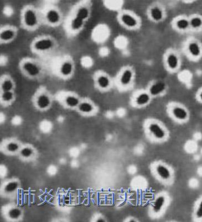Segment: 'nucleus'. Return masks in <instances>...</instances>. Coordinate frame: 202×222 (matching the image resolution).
<instances>
[{
    "instance_id": "obj_11",
    "label": "nucleus",
    "mask_w": 202,
    "mask_h": 222,
    "mask_svg": "<svg viewBox=\"0 0 202 222\" xmlns=\"http://www.w3.org/2000/svg\"><path fill=\"white\" fill-rule=\"evenodd\" d=\"M146 15L151 22L156 24H161L167 18L166 8L161 3H152L147 8Z\"/></svg>"
},
{
    "instance_id": "obj_32",
    "label": "nucleus",
    "mask_w": 202,
    "mask_h": 222,
    "mask_svg": "<svg viewBox=\"0 0 202 222\" xmlns=\"http://www.w3.org/2000/svg\"><path fill=\"white\" fill-rule=\"evenodd\" d=\"M198 98H199L200 100H201L202 101V90L199 92V93L198 94Z\"/></svg>"
},
{
    "instance_id": "obj_12",
    "label": "nucleus",
    "mask_w": 202,
    "mask_h": 222,
    "mask_svg": "<svg viewBox=\"0 0 202 222\" xmlns=\"http://www.w3.org/2000/svg\"><path fill=\"white\" fill-rule=\"evenodd\" d=\"M93 81L95 88L101 92H108L113 86V79L110 75L104 71H97L95 72Z\"/></svg>"
},
{
    "instance_id": "obj_9",
    "label": "nucleus",
    "mask_w": 202,
    "mask_h": 222,
    "mask_svg": "<svg viewBox=\"0 0 202 222\" xmlns=\"http://www.w3.org/2000/svg\"><path fill=\"white\" fill-rule=\"evenodd\" d=\"M75 71V63L72 57L65 56L59 62L57 73L61 79L68 80L72 77Z\"/></svg>"
},
{
    "instance_id": "obj_4",
    "label": "nucleus",
    "mask_w": 202,
    "mask_h": 222,
    "mask_svg": "<svg viewBox=\"0 0 202 222\" xmlns=\"http://www.w3.org/2000/svg\"><path fill=\"white\" fill-rule=\"evenodd\" d=\"M57 39L49 34H42L32 41L30 48L37 55H45L54 51L58 47Z\"/></svg>"
},
{
    "instance_id": "obj_18",
    "label": "nucleus",
    "mask_w": 202,
    "mask_h": 222,
    "mask_svg": "<svg viewBox=\"0 0 202 222\" xmlns=\"http://www.w3.org/2000/svg\"><path fill=\"white\" fill-rule=\"evenodd\" d=\"M168 203V197L164 193H160L156 196L150 208V213L153 216L159 215L166 208Z\"/></svg>"
},
{
    "instance_id": "obj_22",
    "label": "nucleus",
    "mask_w": 202,
    "mask_h": 222,
    "mask_svg": "<svg viewBox=\"0 0 202 222\" xmlns=\"http://www.w3.org/2000/svg\"><path fill=\"white\" fill-rule=\"evenodd\" d=\"M185 50L188 55L192 58H198L202 54V48L200 44L193 40L189 41L186 44Z\"/></svg>"
},
{
    "instance_id": "obj_1",
    "label": "nucleus",
    "mask_w": 202,
    "mask_h": 222,
    "mask_svg": "<svg viewBox=\"0 0 202 222\" xmlns=\"http://www.w3.org/2000/svg\"><path fill=\"white\" fill-rule=\"evenodd\" d=\"M92 3L89 1H79L75 5L67 22V29L72 34L82 31L91 17Z\"/></svg>"
},
{
    "instance_id": "obj_17",
    "label": "nucleus",
    "mask_w": 202,
    "mask_h": 222,
    "mask_svg": "<svg viewBox=\"0 0 202 222\" xmlns=\"http://www.w3.org/2000/svg\"><path fill=\"white\" fill-rule=\"evenodd\" d=\"M153 171L157 178L164 182H169L172 179L173 174L170 168L162 162H156L153 165Z\"/></svg>"
},
{
    "instance_id": "obj_19",
    "label": "nucleus",
    "mask_w": 202,
    "mask_h": 222,
    "mask_svg": "<svg viewBox=\"0 0 202 222\" xmlns=\"http://www.w3.org/2000/svg\"><path fill=\"white\" fill-rule=\"evenodd\" d=\"M35 98V103L38 108L43 110L48 108L51 106V96L48 91L44 88L39 89Z\"/></svg>"
},
{
    "instance_id": "obj_5",
    "label": "nucleus",
    "mask_w": 202,
    "mask_h": 222,
    "mask_svg": "<svg viewBox=\"0 0 202 222\" xmlns=\"http://www.w3.org/2000/svg\"><path fill=\"white\" fill-rule=\"evenodd\" d=\"M117 20L123 28L129 31H137L142 26L141 17L130 10H121L118 12Z\"/></svg>"
},
{
    "instance_id": "obj_27",
    "label": "nucleus",
    "mask_w": 202,
    "mask_h": 222,
    "mask_svg": "<svg viewBox=\"0 0 202 222\" xmlns=\"http://www.w3.org/2000/svg\"><path fill=\"white\" fill-rule=\"evenodd\" d=\"M195 217L198 219H202V199L200 200L195 212Z\"/></svg>"
},
{
    "instance_id": "obj_24",
    "label": "nucleus",
    "mask_w": 202,
    "mask_h": 222,
    "mask_svg": "<svg viewBox=\"0 0 202 222\" xmlns=\"http://www.w3.org/2000/svg\"><path fill=\"white\" fill-rule=\"evenodd\" d=\"M78 111L82 114H90L94 113L96 110V107L92 102L89 101H83L80 102L77 107Z\"/></svg>"
},
{
    "instance_id": "obj_28",
    "label": "nucleus",
    "mask_w": 202,
    "mask_h": 222,
    "mask_svg": "<svg viewBox=\"0 0 202 222\" xmlns=\"http://www.w3.org/2000/svg\"><path fill=\"white\" fill-rule=\"evenodd\" d=\"M17 182H10L9 183L7 184V186L5 187V191L7 192H12L13 191H15L17 188Z\"/></svg>"
},
{
    "instance_id": "obj_14",
    "label": "nucleus",
    "mask_w": 202,
    "mask_h": 222,
    "mask_svg": "<svg viewBox=\"0 0 202 222\" xmlns=\"http://www.w3.org/2000/svg\"><path fill=\"white\" fill-rule=\"evenodd\" d=\"M169 89V85L164 80L156 79L150 81L146 89L152 98L161 97L166 94Z\"/></svg>"
},
{
    "instance_id": "obj_25",
    "label": "nucleus",
    "mask_w": 202,
    "mask_h": 222,
    "mask_svg": "<svg viewBox=\"0 0 202 222\" xmlns=\"http://www.w3.org/2000/svg\"><path fill=\"white\" fill-rule=\"evenodd\" d=\"M189 19L190 29H200L202 27V18L198 16H194Z\"/></svg>"
},
{
    "instance_id": "obj_7",
    "label": "nucleus",
    "mask_w": 202,
    "mask_h": 222,
    "mask_svg": "<svg viewBox=\"0 0 202 222\" xmlns=\"http://www.w3.org/2000/svg\"><path fill=\"white\" fill-rule=\"evenodd\" d=\"M144 127L147 135L154 140L163 141L168 137L169 133L166 127L156 119H148L144 122Z\"/></svg>"
},
{
    "instance_id": "obj_8",
    "label": "nucleus",
    "mask_w": 202,
    "mask_h": 222,
    "mask_svg": "<svg viewBox=\"0 0 202 222\" xmlns=\"http://www.w3.org/2000/svg\"><path fill=\"white\" fill-rule=\"evenodd\" d=\"M164 66L166 71L171 73L178 72L181 66L180 55L175 48H168L164 53L163 58Z\"/></svg>"
},
{
    "instance_id": "obj_6",
    "label": "nucleus",
    "mask_w": 202,
    "mask_h": 222,
    "mask_svg": "<svg viewBox=\"0 0 202 222\" xmlns=\"http://www.w3.org/2000/svg\"><path fill=\"white\" fill-rule=\"evenodd\" d=\"M136 75V71L132 66H123L116 75V85L121 89L126 90L131 88L134 85Z\"/></svg>"
},
{
    "instance_id": "obj_16",
    "label": "nucleus",
    "mask_w": 202,
    "mask_h": 222,
    "mask_svg": "<svg viewBox=\"0 0 202 222\" xmlns=\"http://www.w3.org/2000/svg\"><path fill=\"white\" fill-rule=\"evenodd\" d=\"M152 99V97L146 89H141L137 91L133 95L132 103L136 108H142L148 106Z\"/></svg>"
},
{
    "instance_id": "obj_10",
    "label": "nucleus",
    "mask_w": 202,
    "mask_h": 222,
    "mask_svg": "<svg viewBox=\"0 0 202 222\" xmlns=\"http://www.w3.org/2000/svg\"><path fill=\"white\" fill-rule=\"evenodd\" d=\"M42 20L49 26L57 27L63 22V16L61 10L55 6L46 8L42 12Z\"/></svg>"
},
{
    "instance_id": "obj_13",
    "label": "nucleus",
    "mask_w": 202,
    "mask_h": 222,
    "mask_svg": "<svg viewBox=\"0 0 202 222\" xmlns=\"http://www.w3.org/2000/svg\"><path fill=\"white\" fill-rule=\"evenodd\" d=\"M169 116L173 121L179 123H183L187 121L189 113L187 109L182 104L176 102L169 103L167 108Z\"/></svg>"
},
{
    "instance_id": "obj_31",
    "label": "nucleus",
    "mask_w": 202,
    "mask_h": 222,
    "mask_svg": "<svg viewBox=\"0 0 202 222\" xmlns=\"http://www.w3.org/2000/svg\"><path fill=\"white\" fill-rule=\"evenodd\" d=\"M18 149V145L15 143H10L8 145V150L10 152H15Z\"/></svg>"
},
{
    "instance_id": "obj_26",
    "label": "nucleus",
    "mask_w": 202,
    "mask_h": 222,
    "mask_svg": "<svg viewBox=\"0 0 202 222\" xmlns=\"http://www.w3.org/2000/svg\"><path fill=\"white\" fill-rule=\"evenodd\" d=\"M15 96L14 91L1 92V101L3 103H10L13 101Z\"/></svg>"
},
{
    "instance_id": "obj_15",
    "label": "nucleus",
    "mask_w": 202,
    "mask_h": 222,
    "mask_svg": "<svg viewBox=\"0 0 202 222\" xmlns=\"http://www.w3.org/2000/svg\"><path fill=\"white\" fill-rule=\"evenodd\" d=\"M18 30L16 27L6 24L1 27L0 29V43L8 44L15 41L18 36Z\"/></svg>"
},
{
    "instance_id": "obj_3",
    "label": "nucleus",
    "mask_w": 202,
    "mask_h": 222,
    "mask_svg": "<svg viewBox=\"0 0 202 222\" xmlns=\"http://www.w3.org/2000/svg\"><path fill=\"white\" fill-rule=\"evenodd\" d=\"M18 67L22 75L30 80H39L44 75V69L42 63L31 57L22 58L19 61Z\"/></svg>"
},
{
    "instance_id": "obj_2",
    "label": "nucleus",
    "mask_w": 202,
    "mask_h": 222,
    "mask_svg": "<svg viewBox=\"0 0 202 222\" xmlns=\"http://www.w3.org/2000/svg\"><path fill=\"white\" fill-rule=\"evenodd\" d=\"M42 21V12L33 5H26L22 8L20 21L23 29L28 31H34L41 26Z\"/></svg>"
},
{
    "instance_id": "obj_20",
    "label": "nucleus",
    "mask_w": 202,
    "mask_h": 222,
    "mask_svg": "<svg viewBox=\"0 0 202 222\" xmlns=\"http://www.w3.org/2000/svg\"><path fill=\"white\" fill-rule=\"evenodd\" d=\"M171 25L174 30L180 33L186 32L190 29L189 19L183 16L174 17L171 22Z\"/></svg>"
},
{
    "instance_id": "obj_29",
    "label": "nucleus",
    "mask_w": 202,
    "mask_h": 222,
    "mask_svg": "<svg viewBox=\"0 0 202 222\" xmlns=\"http://www.w3.org/2000/svg\"><path fill=\"white\" fill-rule=\"evenodd\" d=\"M21 211L18 209H12L9 212V216L12 219H16L21 215Z\"/></svg>"
},
{
    "instance_id": "obj_23",
    "label": "nucleus",
    "mask_w": 202,
    "mask_h": 222,
    "mask_svg": "<svg viewBox=\"0 0 202 222\" xmlns=\"http://www.w3.org/2000/svg\"><path fill=\"white\" fill-rule=\"evenodd\" d=\"M63 102L66 106L69 108H77L79 106L81 101L80 100L79 97L74 93H68L63 97Z\"/></svg>"
},
{
    "instance_id": "obj_30",
    "label": "nucleus",
    "mask_w": 202,
    "mask_h": 222,
    "mask_svg": "<svg viewBox=\"0 0 202 222\" xmlns=\"http://www.w3.org/2000/svg\"><path fill=\"white\" fill-rule=\"evenodd\" d=\"M32 154V151L28 148H24L21 151V155L24 157H28Z\"/></svg>"
},
{
    "instance_id": "obj_21",
    "label": "nucleus",
    "mask_w": 202,
    "mask_h": 222,
    "mask_svg": "<svg viewBox=\"0 0 202 222\" xmlns=\"http://www.w3.org/2000/svg\"><path fill=\"white\" fill-rule=\"evenodd\" d=\"M16 82L13 78L8 74H3L0 78L1 92L15 91Z\"/></svg>"
}]
</instances>
